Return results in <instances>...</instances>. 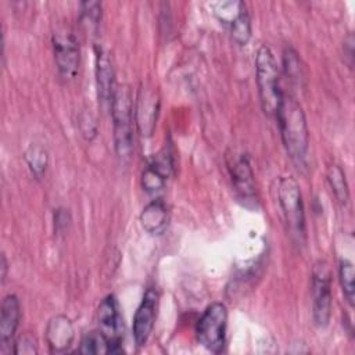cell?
<instances>
[{
  "label": "cell",
  "mask_w": 355,
  "mask_h": 355,
  "mask_svg": "<svg viewBox=\"0 0 355 355\" xmlns=\"http://www.w3.org/2000/svg\"><path fill=\"white\" fill-rule=\"evenodd\" d=\"M276 116L287 155L298 168L304 166L309 147V133L301 105L295 98L283 93Z\"/></svg>",
  "instance_id": "1"
},
{
  "label": "cell",
  "mask_w": 355,
  "mask_h": 355,
  "mask_svg": "<svg viewBox=\"0 0 355 355\" xmlns=\"http://www.w3.org/2000/svg\"><path fill=\"white\" fill-rule=\"evenodd\" d=\"M110 108L116 155L122 161H128L133 153V105L132 92L128 85L115 87Z\"/></svg>",
  "instance_id": "2"
},
{
  "label": "cell",
  "mask_w": 355,
  "mask_h": 355,
  "mask_svg": "<svg viewBox=\"0 0 355 355\" xmlns=\"http://www.w3.org/2000/svg\"><path fill=\"white\" fill-rule=\"evenodd\" d=\"M255 79L262 111L268 116H276L283 92L279 83V71L272 50L261 46L255 54Z\"/></svg>",
  "instance_id": "3"
},
{
  "label": "cell",
  "mask_w": 355,
  "mask_h": 355,
  "mask_svg": "<svg viewBox=\"0 0 355 355\" xmlns=\"http://www.w3.org/2000/svg\"><path fill=\"white\" fill-rule=\"evenodd\" d=\"M277 201L282 208L290 234L297 243L305 237V216L300 186L291 176H282L277 182Z\"/></svg>",
  "instance_id": "4"
},
{
  "label": "cell",
  "mask_w": 355,
  "mask_h": 355,
  "mask_svg": "<svg viewBox=\"0 0 355 355\" xmlns=\"http://www.w3.org/2000/svg\"><path fill=\"white\" fill-rule=\"evenodd\" d=\"M226 326H227V308L222 302L211 304L196 327L197 341L214 354H220L226 345Z\"/></svg>",
  "instance_id": "5"
},
{
  "label": "cell",
  "mask_w": 355,
  "mask_h": 355,
  "mask_svg": "<svg viewBox=\"0 0 355 355\" xmlns=\"http://www.w3.org/2000/svg\"><path fill=\"white\" fill-rule=\"evenodd\" d=\"M331 316V275L324 261L312 272V318L319 329L327 327Z\"/></svg>",
  "instance_id": "6"
},
{
  "label": "cell",
  "mask_w": 355,
  "mask_h": 355,
  "mask_svg": "<svg viewBox=\"0 0 355 355\" xmlns=\"http://www.w3.org/2000/svg\"><path fill=\"white\" fill-rule=\"evenodd\" d=\"M53 50L60 75L64 79H73L79 68V44L73 33L68 31L54 32Z\"/></svg>",
  "instance_id": "7"
},
{
  "label": "cell",
  "mask_w": 355,
  "mask_h": 355,
  "mask_svg": "<svg viewBox=\"0 0 355 355\" xmlns=\"http://www.w3.org/2000/svg\"><path fill=\"white\" fill-rule=\"evenodd\" d=\"M157 306H158V293L154 288H147L140 305L133 318V338L137 347H144L150 338V334L154 327V322L157 318Z\"/></svg>",
  "instance_id": "8"
},
{
  "label": "cell",
  "mask_w": 355,
  "mask_h": 355,
  "mask_svg": "<svg viewBox=\"0 0 355 355\" xmlns=\"http://www.w3.org/2000/svg\"><path fill=\"white\" fill-rule=\"evenodd\" d=\"M97 320L100 330L105 334L110 343V354L122 352L121 340V316L118 311V302L112 294L107 295L98 305Z\"/></svg>",
  "instance_id": "9"
},
{
  "label": "cell",
  "mask_w": 355,
  "mask_h": 355,
  "mask_svg": "<svg viewBox=\"0 0 355 355\" xmlns=\"http://www.w3.org/2000/svg\"><path fill=\"white\" fill-rule=\"evenodd\" d=\"M173 169V158L169 150L164 148L147 165L141 173V186L147 193L159 191Z\"/></svg>",
  "instance_id": "10"
},
{
  "label": "cell",
  "mask_w": 355,
  "mask_h": 355,
  "mask_svg": "<svg viewBox=\"0 0 355 355\" xmlns=\"http://www.w3.org/2000/svg\"><path fill=\"white\" fill-rule=\"evenodd\" d=\"M230 173H232V182L236 190V194L243 204L247 207L250 204L257 205V191H255V182H254V173L250 166L248 158L245 155H241L230 165Z\"/></svg>",
  "instance_id": "11"
},
{
  "label": "cell",
  "mask_w": 355,
  "mask_h": 355,
  "mask_svg": "<svg viewBox=\"0 0 355 355\" xmlns=\"http://www.w3.org/2000/svg\"><path fill=\"white\" fill-rule=\"evenodd\" d=\"M96 85L98 101L103 107H111L114 94V69L110 54L103 47H96Z\"/></svg>",
  "instance_id": "12"
},
{
  "label": "cell",
  "mask_w": 355,
  "mask_h": 355,
  "mask_svg": "<svg viewBox=\"0 0 355 355\" xmlns=\"http://www.w3.org/2000/svg\"><path fill=\"white\" fill-rule=\"evenodd\" d=\"M159 108V100L154 90L141 89L137 97L136 122L143 136H150L154 130L157 115Z\"/></svg>",
  "instance_id": "13"
},
{
  "label": "cell",
  "mask_w": 355,
  "mask_h": 355,
  "mask_svg": "<svg viewBox=\"0 0 355 355\" xmlns=\"http://www.w3.org/2000/svg\"><path fill=\"white\" fill-rule=\"evenodd\" d=\"M46 340L53 352L67 351L73 341V327L71 320L64 315L50 319L46 329Z\"/></svg>",
  "instance_id": "14"
},
{
  "label": "cell",
  "mask_w": 355,
  "mask_h": 355,
  "mask_svg": "<svg viewBox=\"0 0 355 355\" xmlns=\"http://www.w3.org/2000/svg\"><path fill=\"white\" fill-rule=\"evenodd\" d=\"M21 319V305L15 294H8L3 298L0 309V341L7 345L14 337Z\"/></svg>",
  "instance_id": "15"
},
{
  "label": "cell",
  "mask_w": 355,
  "mask_h": 355,
  "mask_svg": "<svg viewBox=\"0 0 355 355\" xmlns=\"http://www.w3.org/2000/svg\"><path fill=\"white\" fill-rule=\"evenodd\" d=\"M140 223L147 233L153 236L162 234L168 226V209L165 202L161 198L148 202L140 214Z\"/></svg>",
  "instance_id": "16"
},
{
  "label": "cell",
  "mask_w": 355,
  "mask_h": 355,
  "mask_svg": "<svg viewBox=\"0 0 355 355\" xmlns=\"http://www.w3.org/2000/svg\"><path fill=\"white\" fill-rule=\"evenodd\" d=\"M327 182L331 187V191L334 194V197L337 198V201L340 204H347L348 198H349V191H348V184H347V179H345V173L344 171L333 164L329 166L327 169Z\"/></svg>",
  "instance_id": "17"
},
{
  "label": "cell",
  "mask_w": 355,
  "mask_h": 355,
  "mask_svg": "<svg viewBox=\"0 0 355 355\" xmlns=\"http://www.w3.org/2000/svg\"><path fill=\"white\" fill-rule=\"evenodd\" d=\"M24 158H25L32 175L36 179H40L43 176V173L46 172V166H47V161H49L47 151L40 144H31L28 147V150L25 151Z\"/></svg>",
  "instance_id": "18"
},
{
  "label": "cell",
  "mask_w": 355,
  "mask_h": 355,
  "mask_svg": "<svg viewBox=\"0 0 355 355\" xmlns=\"http://www.w3.org/2000/svg\"><path fill=\"white\" fill-rule=\"evenodd\" d=\"M80 354H110V343L101 330L87 333L78 348Z\"/></svg>",
  "instance_id": "19"
},
{
  "label": "cell",
  "mask_w": 355,
  "mask_h": 355,
  "mask_svg": "<svg viewBox=\"0 0 355 355\" xmlns=\"http://www.w3.org/2000/svg\"><path fill=\"white\" fill-rule=\"evenodd\" d=\"M230 33L232 39L239 46H245L251 37V19L245 8L230 22Z\"/></svg>",
  "instance_id": "20"
},
{
  "label": "cell",
  "mask_w": 355,
  "mask_h": 355,
  "mask_svg": "<svg viewBox=\"0 0 355 355\" xmlns=\"http://www.w3.org/2000/svg\"><path fill=\"white\" fill-rule=\"evenodd\" d=\"M338 277H340V284H341V288H343V294H344L347 302L352 306L354 305V297H355V288H354L355 272H354V265L348 259H343L340 262Z\"/></svg>",
  "instance_id": "21"
},
{
  "label": "cell",
  "mask_w": 355,
  "mask_h": 355,
  "mask_svg": "<svg viewBox=\"0 0 355 355\" xmlns=\"http://www.w3.org/2000/svg\"><path fill=\"white\" fill-rule=\"evenodd\" d=\"M283 65H284V72L287 79H290L291 83L301 85V80L304 79L301 60L297 51L293 50L291 47L286 49L283 53Z\"/></svg>",
  "instance_id": "22"
},
{
  "label": "cell",
  "mask_w": 355,
  "mask_h": 355,
  "mask_svg": "<svg viewBox=\"0 0 355 355\" xmlns=\"http://www.w3.org/2000/svg\"><path fill=\"white\" fill-rule=\"evenodd\" d=\"M101 19V3L83 1L80 3V22L87 32H96Z\"/></svg>",
  "instance_id": "23"
},
{
  "label": "cell",
  "mask_w": 355,
  "mask_h": 355,
  "mask_svg": "<svg viewBox=\"0 0 355 355\" xmlns=\"http://www.w3.org/2000/svg\"><path fill=\"white\" fill-rule=\"evenodd\" d=\"M37 352V344L36 340L31 334L21 336L14 343V354H36Z\"/></svg>",
  "instance_id": "24"
},
{
  "label": "cell",
  "mask_w": 355,
  "mask_h": 355,
  "mask_svg": "<svg viewBox=\"0 0 355 355\" xmlns=\"http://www.w3.org/2000/svg\"><path fill=\"white\" fill-rule=\"evenodd\" d=\"M79 126H80L82 135L89 140H92L97 135V126L90 114H82L79 116Z\"/></svg>",
  "instance_id": "25"
},
{
  "label": "cell",
  "mask_w": 355,
  "mask_h": 355,
  "mask_svg": "<svg viewBox=\"0 0 355 355\" xmlns=\"http://www.w3.org/2000/svg\"><path fill=\"white\" fill-rule=\"evenodd\" d=\"M71 222V216L68 209L64 208H58L54 214V229L57 233H64Z\"/></svg>",
  "instance_id": "26"
},
{
  "label": "cell",
  "mask_w": 355,
  "mask_h": 355,
  "mask_svg": "<svg viewBox=\"0 0 355 355\" xmlns=\"http://www.w3.org/2000/svg\"><path fill=\"white\" fill-rule=\"evenodd\" d=\"M344 53L349 58V65H352V60H354V36H352V33H349L347 36V39L344 40Z\"/></svg>",
  "instance_id": "27"
},
{
  "label": "cell",
  "mask_w": 355,
  "mask_h": 355,
  "mask_svg": "<svg viewBox=\"0 0 355 355\" xmlns=\"http://www.w3.org/2000/svg\"><path fill=\"white\" fill-rule=\"evenodd\" d=\"M6 276H7V261H6V257L3 254L1 255V280L3 282L6 280Z\"/></svg>",
  "instance_id": "28"
}]
</instances>
